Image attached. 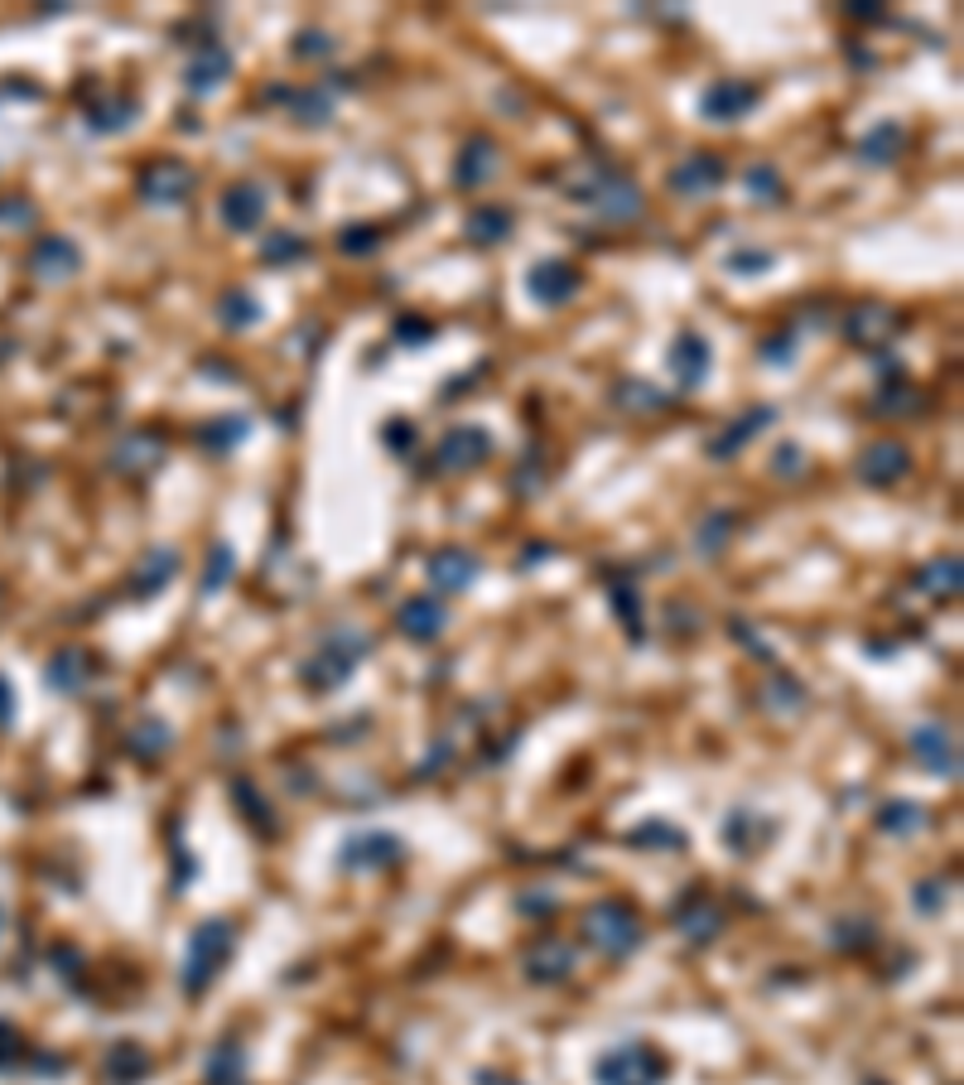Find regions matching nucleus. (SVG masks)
Segmentation results:
<instances>
[{"mask_svg": "<svg viewBox=\"0 0 964 1085\" xmlns=\"http://www.w3.org/2000/svg\"><path fill=\"white\" fill-rule=\"evenodd\" d=\"M670 916H676V926L690 936V941H714V936H719V912H714V902L700 898V892H690V898L680 902Z\"/></svg>", "mask_w": 964, "mask_h": 1085, "instance_id": "21", "label": "nucleus"}, {"mask_svg": "<svg viewBox=\"0 0 964 1085\" xmlns=\"http://www.w3.org/2000/svg\"><path fill=\"white\" fill-rule=\"evenodd\" d=\"M622 400L627 406H666V396H652L646 382H622Z\"/></svg>", "mask_w": 964, "mask_h": 1085, "instance_id": "48", "label": "nucleus"}, {"mask_svg": "<svg viewBox=\"0 0 964 1085\" xmlns=\"http://www.w3.org/2000/svg\"><path fill=\"white\" fill-rule=\"evenodd\" d=\"M724 178H728L724 155L700 150V155H690V160H680L676 170H670V188H676L680 198H709Z\"/></svg>", "mask_w": 964, "mask_h": 1085, "instance_id": "8", "label": "nucleus"}, {"mask_svg": "<svg viewBox=\"0 0 964 1085\" xmlns=\"http://www.w3.org/2000/svg\"><path fill=\"white\" fill-rule=\"evenodd\" d=\"M569 970H574V946L559 941V936H541V941L526 950V975L535 984H559V979H569Z\"/></svg>", "mask_w": 964, "mask_h": 1085, "instance_id": "15", "label": "nucleus"}, {"mask_svg": "<svg viewBox=\"0 0 964 1085\" xmlns=\"http://www.w3.org/2000/svg\"><path fill=\"white\" fill-rule=\"evenodd\" d=\"M232 950H237V932H232V922H203L194 936H188V950H184V994H203L212 979L222 975V965L232 960Z\"/></svg>", "mask_w": 964, "mask_h": 1085, "instance_id": "1", "label": "nucleus"}, {"mask_svg": "<svg viewBox=\"0 0 964 1085\" xmlns=\"http://www.w3.org/2000/svg\"><path fill=\"white\" fill-rule=\"evenodd\" d=\"M608 599H613V608H618V618H622V628H627V637H637L642 642V599L632 594V584L627 579H618V584H608Z\"/></svg>", "mask_w": 964, "mask_h": 1085, "instance_id": "37", "label": "nucleus"}, {"mask_svg": "<svg viewBox=\"0 0 964 1085\" xmlns=\"http://www.w3.org/2000/svg\"><path fill=\"white\" fill-rule=\"evenodd\" d=\"M160 454H164V440H160V434L136 430L126 444H121L116 464H121V468H126V464H136V468H155V464H160Z\"/></svg>", "mask_w": 964, "mask_h": 1085, "instance_id": "33", "label": "nucleus"}, {"mask_svg": "<svg viewBox=\"0 0 964 1085\" xmlns=\"http://www.w3.org/2000/svg\"><path fill=\"white\" fill-rule=\"evenodd\" d=\"M873 1085H878V1081H873Z\"/></svg>", "mask_w": 964, "mask_h": 1085, "instance_id": "54", "label": "nucleus"}, {"mask_svg": "<svg viewBox=\"0 0 964 1085\" xmlns=\"http://www.w3.org/2000/svg\"><path fill=\"white\" fill-rule=\"evenodd\" d=\"M396 338H400V343H430L434 329H430V323H420V319H400V323H396Z\"/></svg>", "mask_w": 964, "mask_h": 1085, "instance_id": "49", "label": "nucleus"}, {"mask_svg": "<svg viewBox=\"0 0 964 1085\" xmlns=\"http://www.w3.org/2000/svg\"><path fill=\"white\" fill-rule=\"evenodd\" d=\"M767 266H771L767 251H738V256H728V271H767Z\"/></svg>", "mask_w": 964, "mask_h": 1085, "instance_id": "50", "label": "nucleus"}, {"mask_svg": "<svg viewBox=\"0 0 964 1085\" xmlns=\"http://www.w3.org/2000/svg\"><path fill=\"white\" fill-rule=\"evenodd\" d=\"M396 628L406 632L410 642H434V637H444V628H448V613H444L440 599L420 594V599H406V603H400Z\"/></svg>", "mask_w": 964, "mask_h": 1085, "instance_id": "16", "label": "nucleus"}, {"mask_svg": "<svg viewBox=\"0 0 964 1085\" xmlns=\"http://www.w3.org/2000/svg\"><path fill=\"white\" fill-rule=\"evenodd\" d=\"M271 102H285L289 111H295L305 126H323V121L333 116V102H329V93H285V87H271Z\"/></svg>", "mask_w": 964, "mask_h": 1085, "instance_id": "27", "label": "nucleus"}, {"mask_svg": "<svg viewBox=\"0 0 964 1085\" xmlns=\"http://www.w3.org/2000/svg\"><path fill=\"white\" fill-rule=\"evenodd\" d=\"M232 77V53L222 49V44H208L203 53H198L194 63H188V73H184V83H188V93H212V87H222Z\"/></svg>", "mask_w": 964, "mask_h": 1085, "instance_id": "20", "label": "nucleus"}, {"mask_svg": "<svg viewBox=\"0 0 964 1085\" xmlns=\"http://www.w3.org/2000/svg\"><path fill=\"white\" fill-rule=\"evenodd\" d=\"M218 315H222L227 329H251V323L261 319V305H256L246 289H227V295H222V305H218Z\"/></svg>", "mask_w": 964, "mask_h": 1085, "instance_id": "38", "label": "nucleus"}, {"mask_svg": "<svg viewBox=\"0 0 964 1085\" xmlns=\"http://www.w3.org/2000/svg\"><path fill=\"white\" fill-rule=\"evenodd\" d=\"M906 743H912V753L922 757L936 777H960V753H955L950 729H940V724H922V729H912Z\"/></svg>", "mask_w": 964, "mask_h": 1085, "instance_id": "13", "label": "nucleus"}, {"mask_svg": "<svg viewBox=\"0 0 964 1085\" xmlns=\"http://www.w3.org/2000/svg\"><path fill=\"white\" fill-rule=\"evenodd\" d=\"M400 859H406V844L386 830L353 835V840H343V849H338V864L347 874H381V868L400 864Z\"/></svg>", "mask_w": 964, "mask_h": 1085, "instance_id": "6", "label": "nucleus"}, {"mask_svg": "<svg viewBox=\"0 0 964 1085\" xmlns=\"http://www.w3.org/2000/svg\"><path fill=\"white\" fill-rule=\"evenodd\" d=\"M771 420H777V410H771V406H757V410H747V416H738L733 424H728V434H719V440L709 444V454H714V458H733V454L743 449V444H747V440H753V434L762 430V424H771Z\"/></svg>", "mask_w": 964, "mask_h": 1085, "instance_id": "23", "label": "nucleus"}, {"mask_svg": "<svg viewBox=\"0 0 964 1085\" xmlns=\"http://www.w3.org/2000/svg\"><path fill=\"white\" fill-rule=\"evenodd\" d=\"M916 584H922V594H930V599H955L960 594V555L930 560L922 575H916Z\"/></svg>", "mask_w": 964, "mask_h": 1085, "instance_id": "28", "label": "nucleus"}, {"mask_svg": "<svg viewBox=\"0 0 964 1085\" xmlns=\"http://www.w3.org/2000/svg\"><path fill=\"white\" fill-rule=\"evenodd\" d=\"M762 357H767L771 367L791 362V357H795V338H787V333H781V338H767V343H762Z\"/></svg>", "mask_w": 964, "mask_h": 1085, "instance_id": "47", "label": "nucleus"}, {"mask_svg": "<svg viewBox=\"0 0 964 1085\" xmlns=\"http://www.w3.org/2000/svg\"><path fill=\"white\" fill-rule=\"evenodd\" d=\"M670 1076V1061L652 1043H618L593 1061L598 1085H660Z\"/></svg>", "mask_w": 964, "mask_h": 1085, "instance_id": "3", "label": "nucleus"}, {"mask_svg": "<svg viewBox=\"0 0 964 1085\" xmlns=\"http://www.w3.org/2000/svg\"><path fill=\"white\" fill-rule=\"evenodd\" d=\"M878 830H888V835H916L922 830V805H912V801H892V805H882V815H878Z\"/></svg>", "mask_w": 964, "mask_h": 1085, "instance_id": "39", "label": "nucleus"}, {"mask_svg": "<svg viewBox=\"0 0 964 1085\" xmlns=\"http://www.w3.org/2000/svg\"><path fill=\"white\" fill-rule=\"evenodd\" d=\"M246 430H251V420L222 416V420H208L203 430H198V444H203V449H212V454H227V449H237V444L246 440Z\"/></svg>", "mask_w": 964, "mask_h": 1085, "instance_id": "31", "label": "nucleus"}, {"mask_svg": "<svg viewBox=\"0 0 964 1085\" xmlns=\"http://www.w3.org/2000/svg\"><path fill=\"white\" fill-rule=\"evenodd\" d=\"M194 194V170L184 160H155L140 174V198L145 204H184Z\"/></svg>", "mask_w": 964, "mask_h": 1085, "instance_id": "9", "label": "nucleus"}, {"mask_svg": "<svg viewBox=\"0 0 964 1085\" xmlns=\"http://www.w3.org/2000/svg\"><path fill=\"white\" fill-rule=\"evenodd\" d=\"M574 198L579 204H593L603 218H613V222H627V218L642 212V188H637L632 178L613 174V170H589L584 184H574Z\"/></svg>", "mask_w": 964, "mask_h": 1085, "instance_id": "5", "label": "nucleus"}, {"mask_svg": "<svg viewBox=\"0 0 964 1085\" xmlns=\"http://www.w3.org/2000/svg\"><path fill=\"white\" fill-rule=\"evenodd\" d=\"M367 652H372V637H362V632H353V628H338L329 642L319 646V652L309 656L305 666H299V680H305L309 690H338Z\"/></svg>", "mask_w": 964, "mask_h": 1085, "instance_id": "2", "label": "nucleus"}, {"mask_svg": "<svg viewBox=\"0 0 964 1085\" xmlns=\"http://www.w3.org/2000/svg\"><path fill=\"white\" fill-rule=\"evenodd\" d=\"M478 569L482 565H478L473 551H464V545H444V551L430 560V584L444 589V594H464V589L478 579Z\"/></svg>", "mask_w": 964, "mask_h": 1085, "instance_id": "17", "label": "nucleus"}, {"mask_svg": "<svg viewBox=\"0 0 964 1085\" xmlns=\"http://www.w3.org/2000/svg\"><path fill=\"white\" fill-rule=\"evenodd\" d=\"M232 797H237V805H242V811H246V821H251V825H256V830H261V835H275V821H271V805H265V801H261V791H256V787H251V781H246V777H237V781H232Z\"/></svg>", "mask_w": 964, "mask_h": 1085, "instance_id": "36", "label": "nucleus"}, {"mask_svg": "<svg viewBox=\"0 0 964 1085\" xmlns=\"http://www.w3.org/2000/svg\"><path fill=\"white\" fill-rule=\"evenodd\" d=\"M136 102L131 97H121V102H111V107H102V111H92V131H121L131 116H136Z\"/></svg>", "mask_w": 964, "mask_h": 1085, "instance_id": "43", "label": "nucleus"}, {"mask_svg": "<svg viewBox=\"0 0 964 1085\" xmlns=\"http://www.w3.org/2000/svg\"><path fill=\"white\" fill-rule=\"evenodd\" d=\"M478 1085H521V1081H511V1076H497V1071H478Z\"/></svg>", "mask_w": 964, "mask_h": 1085, "instance_id": "53", "label": "nucleus"}, {"mask_svg": "<svg viewBox=\"0 0 964 1085\" xmlns=\"http://www.w3.org/2000/svg\"><path fill=\"white\" fill-rule=\"evenodd\" d=\"M376 227H343V237H338V246L347 256H362V251H376Z\"/></svg>", "mask_w": 964, "mask_h": 1085, "instance_id": "46", "label": "nucleus"}, {"mask_svg": "<svg viewBox=\"0 0 964 1085\" xmlns=\"http://www.w3.org/2000/svg\"><path fill=\"white\" fill-rule=\"evenodd\" d=\"M77 266H83V256H77V246L69 237H49L39 246V256H35V271L49 275V281L53 275H73Z\"/></svg>", "mask_w": 964, "mask_h": 1085, "instance_id": "30", "label": "nucleus"}, {"mask_svg": "<svg viewBox=\"0 0 964 1085\" xmlns=\"http://www.w3.org/2000/svg\"><path fill=\"white\" fill-rule=\"evenodd\" d=\"M170 738H174V733H170V724H164V719H145L140 729L131 733V753H136L140 763H155V757H160L164 748H170Z\"/></svg>", "mask_w": 964, "mask_h": 1085, "instance_id": "35", "label": "nucleus"}, {"mask_svg": "<svg viewBox=\"0 0 964 1085\" xmlns=\"http://www.w3.org/2000/svg\"><path fill=\"white\" fill-rule=\"evenodd\" d=\"M728 531H733V511H719V521H704L700 526V555H714V551H724V541H728Z\"/></svg>", "mask_w": 964, "mask_h": 1085, "instance_id": "42", "label": "nucleus"}, {"mask_svg": "<svg viewBox=\"0 0 964 1085\" xmlns=\"http://www.w3.org/2000/svg\"><path fill=\"white\" fill-rule=\"evenodd\" d=\"M482 458H492V434L482 430V424H454L440 440V449H434V468H444V473H468Z\"/></svg>", "mask_w": 964, "mask_h": 1085, "instance_id": "7", "label": "nucleus"}, {"mask_svg": "<svg viewBox=\"0 0 964 1085\" xmlns=\"http://www.w3.org/2000/svg\"><path fill=\"white\" fill-rule=\"evenodd\" d=\"M178 575V551H170V545H155V551H145L140 555V565H136V599H155L164 584Z\"/></svg>", "mask_w": 964, "mask_h": 1085, "instance_id": "19", "label": "nucleus"}, {"mask_svg": "<svg viewBox=\"0 0 964 1085\" xmlns=\"http://www.w3.org/2000/svg\"><path fill=\"white\" fill-rule=\"evenodd\" d=\"M261 256H265L271 266H275V261H305V256H309V242L299 237V232H275V237L261 246Z\"/></svg>", "mask_w": 964, "mask_h": 1085, "instance_id": "40", "label": "nucleus"}, {"mask_svg": "<svg viewBox=\"0 0 964 1085\" xmlns=\"http://www.w3.org/2000/svg\"><path fill=\"white\" fill-rule=\"evenodd\" d=\"M902 150H906V131L897 126V121H878V126L858 140V160L863 164H892Z\"/></svg>", "mask_w": 964, "mask_h": 1085, "instance_id": "22", "label": "nucleus"}, {"mask_svg": "<svg viewBox=\"0 0 964 1085\" xmlns=\"http://www.w3.org/2000/svg\"><path fill=\"white\" fill-rule=\"evenodd\" d=\"M83 676H87V666H83V656H77V652L53 656V666H49V680H53V686L77 690V680H83Z\"/></svg>", "mask_w": 964, "mask_h": 1085, "instance_id": "44", "label": "nucleus"}, {"mask_svg": "<svg viewBox=\"0 0 964 1085\" xmlns=\"http://www.w3.org/2000/svg\"><path fill=\"white\" fill-rule=\"evenodd\" d=\"M747 194L762 198V204H781V174L771 164H753L747 170Z\"/></svg>", "mask_w": 964, "mask_h": 1085, "instance_id": "41", "label": "nucleus"}, {"mask_svg": "<svg viewBox=\"0 0 964 1085\" xmlns=\"http://www.w3.org/2000/svg\"><path fill=\"white\" fill-rule=\"evenodd\" d=\"M709 362H714V353H709V343H704L700 333H680L676 348H670V372H676V382L685 391H694L704 377H709Z\"/></svg>", "mask_w": 964, "mask_h": 1085, "instance_id": "18", "label": "nucleus"}, {"mask_svg": "<svg viewBox=\"0 0 964 1085\" xmlns=\"http://www.w3.org/2000/svg\"><path fill=\"white\" fill-rule=\"evenodd\" d=\"M242 1071H246V1057H242L237 1043L212 1047V1057H208V1085H242Z\"/></svg>", "mask_w": 964, "mask_h": 1085, "instance_id": "32", "label": "nucleus"}, {"mask_svg": "<svg viewBox=\"0 0 964 1085\" xmlns=\"http://www.w3.org/2000/svg\"><path fill=\"white\" fill-rule=\"evenodd\" d=\"M218 208H222V222H227L232 232L251 237V232L265 222V188H256V184H232L227 194H222Z\"/></svg>", "mask_w": 964, "mask_h": 1085, "instance_id": "14", "label": "nucleus"}, {"mask_svg": "<svg viewBox=\"0 0 964 1085\" xmlns=\"http://www.w3.org/2000/svg\"><path fill=\"white\" fill-rule=\"evenodd\" d=\"M906 468H912V454H906L902 444H892V440L868 444L863 458H858V478L868 488H892L897 478H906Z\"/></svg>", "mask_w": 964, "mask_h": 1085, "instance_id": "12", "label": "nucleus"}, {"mask_svg": "<svg viewBox=\"0 0 964 1085\" xmlns=\"http://www.w3.org/2000/svg\"><path fill=\"white\" fill-rule=\"evenodd\" d=\"M232 575H237V551L218 541V545H212V555H208V565H203V584H198V589H203V594H222Z\"/></svg>", "mask_w": 964, "mask_h": 1085, "instance_id": "34", "label": "nucleus"}, {"mask_svg": "<svg viewBox=\"0 0 964 1085\" xmlns=\"http://www.w3.org/2000/svg\"><path fill=\"white\" fill-rule=\"evenodd\" d=\"M329 49H333V44L323 39V35H313V29H309V35H299V59H319V53H329Z\"/></svg>", "mask_w": 964, "mask_h": 1085, "instance_id": "52", "label": "nucleus"}, {"mask_svg": "<svg viewBox=\"0 0 964 1085\" xmlns=\"http://www.w3.org/2000/svg\"><path fill=\"white\" fill-rule=\"evenodd\" d=\"M579 285H584V275L574 271L569 261H541L531 275H526V289H531V299H541V305H569V299L579 295Z\"/></svg>", "mask_w": 964, "mask_h": 1085, "instance_id": "10", "label": "nucleus"}, {"mask_svg": "<svg viewBox=\"0 0 964 1085\" xmlns=\"http://www.w3.org/2000/svg\"><path fill=\"white\" fill-rule=\"evenodd\" d=\"M757 102H762V93H757L753 83H714L709 93L700 97V111L709 121H719V126H733V121L747 116Z\"/></svg>", "mask_w": 964, "mask_h": 1085, "instance_id": "11", "label": "nucleus"}, {"mask_svg": "<svg viewBox=\"0 0 964 1085\" xmlns=\"http://www.w3.org/2000/svg\"><path fill=\"white\" fill-rule=\"evenodd\" d=\"M897 319L892 309H882V305H863L858 315H849V338L854 343H882L888 333H897Z\"/></svg>", "mask_w": 964, "mask_h": 1085, "instance_id": "25", "label": "nucleus"}, {"mask_svg": "<svg viewBox=\"0 0 964 1085\" xmlns=\"http://www.w3.org/2000/svg\"><path fill=\"white\" fill-rule=\"evenodd\" d=\"M584 936L593 946H598V955H608V960H622V955H632L637 946H642V936H646V926H642V916H637L627 902H618V898H603L598 908H589L584 912Z\"/></svg>", "mask_w": 964, "mask_h": 1085, "instance_id": "4", "label": "nucleus"}, {"mask_svg": "<svg viewBox=\"0 0 964 1085\" xmlns=\"http://www.w3.org/2000/svg\"><path fill=\"white\" fill-rule=\"evenodd\" d=\"M652 840L670 844V849H685V835L670 830V825H646V830H632V835H627V844H652Z\"/></svg>", "mask_w": 964, "mask_h": 1085, "instance_id": "45", "label": "nucleus"}, {"mask_svg": "<svg viewBox=\"0 0 964 1085\" xmlns=\"http://www.w3.org/2000/svg\"><path fill=\"white\" fill-rule=\"evenodd\" d=\"M507 237H511V208H497V204L473 208V218H468V242L492 246V242H507Z\"/></svg>", "mask_w": 964, "mask_h": 1085, "instance_id": "24", "label": "nucleus"}, {"mask_svg": "<svg viewBox=\"0 0 964 1085\" xmlns=\"http://www.w3.org/2000/svg\"><path fill=\"white\" fill-rule=\"evenodd\" d=\"M107 1076L116 1085H136L140 1076H150V1051L136 1043H116L107 1057Z\"/></svg>", "mask_w": 964, "mask_h": 1085, "instance_id": "26", "label": "nucleus"}, {"mask_svg": "<svg viewBox=\"0 0 964 1085\" xmlns=\"http://www.w3.org/2000/svg\"><path fill=\"white\" fill-rule=\"evenodd\" d=\"M492 155H497V150H492V140H468V150H464V160H458L454 178L464 188H482L492 178V170H497V164H492Z\"/></svg>", "mask_w": 964, "mask_h": 1085, "instance_id": "29", "label": "nucleus"}, {"mask_svg": "<svg viewBox=\"0 0 964 1085\" xmlns=\"http://www.w3.org/2000/svg\"><path fill=\"white\" fill-rule=\"evenodd\" d=\"M386 444H391V449H400V444L410 449V444H415V424L410 420H391L386 424Z\"/></svg>", "mask_w": 964, "mask_h": 1085, "instance_id": "51", "label": "nucleus"}]
</instances>
